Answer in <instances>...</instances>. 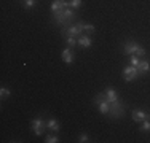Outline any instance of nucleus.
<instances>
[{
	"mask_svg": "<svg viewBox=\"0 0 150 143\" xmlns=\"http://www.w3.org/2000/svg\"><path fill=\"white\" fill-rule=\"evenodd\" d=\"M139 130L144 132V134H147V132H150V119H144L141 123V127H139Z\"/></svg>",
	"mask_w": 150,
	"mask_h": 143,
	"instance_id": "2eb2a0df",
	"label": "nucleus"
},
{
	"mask_svg": "<svg viewBox=\"0 0 150 143\" xmlns=\"http://www.w3.org/2000/svg\"><path fill=\"white\" fill-rule=\"evenodd\" d=\"M78 142H80V143H86V142H90V137H88L86 134H80V137H78Z\"/></svg>",
	"mask_w": 150,
	"mask_h": 143,
	"instance_id": "5701e85b",
	"label": "nucleus"
},
{
	"mask_svg": "<svg viewBox=\"0 0 150 143\" xmlns=\"http://www.w3.org/2000/svg\"><path fill=\"white\" fill-rule=\"evenodd\" d=\"M94 103H96V107H98V110H99L101 114H109L110 113V102L107 100L104 92H99V94L96 95Z\"/></svg>",
	"mask_w": 150,
	"mask_h": 143,
	"instance_id": "20e7f679",
	"label": "nucleus"
},
{
	"mask_svg": "<svg viewBox=\"0 0 150 143\" xmlns=\"http://www.w3.org/2000/svg\"><path fill=\"white\" fill-rule=\"evenodd\" d=\"M83 32H85V22H83V21H77V22L70 24L69 27L64 29L62 34L66 35V37H75V38H78L80 35H83Z\"/></svg>",
	"mask_w": 150,
	"mask_h": 143,
	"instance_id": "7ed1b4c3",
	"label": "nucleus"
},
{
	"mask_svg": "<svg viewBox=\"0 0 150 143\" xmlns=\"http://www.w3.org/2000/svg\"><path fill=\"white\" fill-rule=\"evenodd\" d=\"M30 126H32V132H34L37 137H40V135L45 132V129H48L46 127V121L43 119V118H34L32 123H30Z\"/></svg>",
	"mask_w": 150,
	"mask_h": 143,
	"instance_id": "423d86ee",
	"label": "nucleus"
},
{
	"mask_svg": "<svg viewBox=\"0 0 150 143\" xmlns=\"http://www.w3.org/2000/svg\"><path fill=\"white\" fill-rule=\"evenodd\" d=\"M131 118H133L134 123L141 124L144 119H150V113L145 111V110H133L131 111Z\"/></svg>",
	"mask_w": 150,
	"mask_h": 143,
	"instance_id": "6e6552de",
	"label": "nucleus"
},
{
	"mask_svg": "<svg viewBox=\"0 0 150 143\" xmlns=\"http://www.w3.org/2000/svg\"><path fill=\"white\" fill-rule=\"evenodd\" d=\"M46 127H48L50 130L56 132V134L61 130V124H59V121L56 119V118H50V119L46 121Z\"/></svg>",
	"mask_w": 150,
	"mask_h": 143,
	"instance_id": "9b49d317",
	"label": "nucleus"
},
{
	"mask_svg": "<svg viewBox=\"0 0 150 143\" xmlns=\"http://www.w3.org/2000/svg\"><path fill=\"white\" fill-rule=\"evenodd\" d=\"M104 94H105V97H107V100H109V102H115V100H118V99H120L118 92H117L113 88H110V86L104 91Z\"/></svg>",
	"mask_w": 150,
	"mask_h": 143,
	"instance_id": "f8f14e48",
	"label": "nucleus"
},
{
	"mask_svg": "<svg viewBox=\"0 0 150 143\" xmlns=\"http://www.w3.org/2000/svg\"><path fill=\"white\" fill-rule=\"evenodd\" d=\"M85 32H86L88 35H91V34H94V32H96V27L93 26L91 22H85Z\"/></svg>",
	"mask_w": 150,
	"mask_h": 143,
	"instance_id": "412c9836",
	"label": "nucleus"
},
{
	"mask_svg": "<svg viewBox=\"0 0 150 143\" xmlns=\"http://www.w3.org/2000/svg\"><path fill=\"white\" fill-rule=\"evenodd\" d=\"M58 142H59V138H58V135H56V132L54 134H48L45 138V143H58Z\"/></svg>",
	"mask_w": 150,
	"mask_h": 143,
	"instance_id": "a211bd4d",
	"label": "nucleus"
},
{
	"mask_svg": "<svg viewBox=\"0 0 150 143\" xmlns=\"http://www.w3.org/2000/svg\"><path fill=\"white\" fill-rule=\"evenodd\" d=\"M61 59L64 60V64H67V65H70V64L75 60V54H74V49L72 48H64L62 51H61Z\"/></svg>",
	"mask_w": 150,
	"mask_h": 143,
	"instance_id": "1a4fd4ad",
	"label": "nucleus"
},
{
	"mask_svg": "<svg viewBox=\"0 0 150 143\" xmlns=\"http://www.w3.org/2000/svg\"><path fill=\"white\" fill-rule=\"evenodd\" d=\"M137 70H139V76L145 75V73L150 70V60H149V59H141V64H139Z\"/></svg>",
	"mask_w": 150,
	"mask_h": 143,
	"instance_id": "ddd939ff",
	"label": "nucleus"
},
{
	"mask_svg": "<svg viewBox=\"0 0 150 143\" xmlns=\"http://www.w3.org/2000/svg\"><path fill=\"white\" fill-rule=\"evenodd\" d=\"M123 114H125V105H123V102H121V99L115 100V102H110L109 116L112 118V119H121Z\"/></svg>",
	"mask_w": 150,
	"mask_h": 143,
	"instance_id": "39448f33",
	"label": "nucleus"
},
{
	"mask_svg": "<svg viewBox=\"0 0 150 143\" xmlns=\"http://www.w3.org/2000/svg\"><path fill=\"white\" fill-rule=\"evenodd\" d=\"M121 75H123V80L126 81V83H131L133 80L139 78V70H137V67L128 65V67H125V69H123Z\"/></svg>",
	"mask_w": 150,
	"mask_h": 143,
	"instance_id": "0eeeda50",
	"label": "nucleus"
},
{
	"mask_svg": "<svg viewBox=\"0 0 150 143\" xmlns=\"http://www.w3.org/2000/svg\"><path fill=\"white\" fill-rule=\"evenodd\" d=\"M123 53L125 56H133V54H136V56H139V57H145V54H147V51H145V48L144 46H141L139 43H136V41H133V40H129V41H126L123 45Z\"/></svg>",
	"mask_w": 150,
	"mask_h": 143,
	"instance_id": "f03ea898",
	"label": "nucleus"
},
{
	"mask_svg": "<svg viewBox=\"0 0 150 143\" xmlns=\"http://www.w3.org/2000/svg\"><path fill=\"white\" fill-rule=\"evenodd\" d=\"M69 6L72 10H77L81 6V0H69Z\"/></svg>",
	"mask_w": 150,
	"mask_h": 143,
	"instance_id": "4be33fe9",
	"label": "nucleus"
},
{
	"mask_svg": "<svg viewBox=\"0 0 150 143\" xmlns=\"http://www.w3.org/2000/svg\"><path fill=\"white\" fill-rule=\"evenodd\" d=\"M10 95H11V91H10L8 88H5V86H2V88H0V99L5 100V99H8Z\"/></svg>",
	"mask_w": 150,
	"mask_h": 143,
	"instance_id": "dca6fc26",
	"label": "nucleus"
},
{
	"mask_svg": "<svg viewBox=\"0 0 150 143\" xmlns=\"http://www.w3.org/2000/svg\"><path fill=\"white\" fill-rule=\"evenodd\" d=\"M64 6H69V2L67 0H54V2L51 3V6H50V10H51V13L58 11V10L64 8Z\"/></svg>",
	"mask_w": 150,
	"mask_h": 143,
	"instance_id": "4468645a",
	"label": "nucleus"
},
{
	"mask_svg": "<svg viewBox=\"0 0 150 143\" xmlns=\"http://www.w3.org/2000/svg\"><path fill=\"white\" fill-rule=\"evenodd\" d=\"M77 41H78V46L80 48H90V46L93 45V38H91V35H80V37L77 38Z\"/></svg>",
	"mask_w": 150,
	"mask_h": 143,
	"instance_id": "9d476101",
	"label": "nucleus"
},
{
	"mask_svg": "<svg viewBox=\"0 0 150 143\" xmlns=\"http://www.w3.org/2000/svg\"><path fill=\"white\" fill-rule=\"evenodd\" d=\"M35 5H37V0H23V6H24L26 10L34 8Z\"/></svg>",
	"mask_w": 150,
	"mask_h": 143,
	"instance_id": "aec40b11",
	"label": "nucleus"
},
{
	"mask_svg": "<svg viewBox=\"0 0 150 143\" xmlns=\"http://www.w3.org/2000/svg\"><path fill=\"white\" fill-rule=\"evenodd\" d=\"M77 18L75 10H72L70 6H64V8L58 10L53 13V21L61 27V30H64L66 27H69L70 24H74V19Z\"/></svg>",
	"mask_w": 150,
	"mask_h": 143,
	"instance_id": "f257e3e1",
	"label": "nucleus"
},
{
	"mask_svg": "<svg viewBox=\"0 0 150 143\" xmlns=\"http://www.w3.org/2000/svg\"><path fill=\"white\" fill-rule=\"evenodd\" d=\"M66 45L69 46V48H75V46L78 45V41H77V38L75 37H66Z\"/></svg>",
	"mask_w": 150,
	"mask_h": 143,
	"instance_id": "f3484780",
	"label": "nucleus"
},
{
	"mask_svg": "<svg viewBox=\"0 0 150 143\" xmlns=\"http://www.w3.org/2000/svg\"><path fill=\"white\" fill-rule=\"evenodd\" d=\"M139 64H141V57L139 56H129V65H133V67H139Z\"/></svg>",
	"mask_w": 150,
	"mask_h": 143,
	"instance_id": "6ab92c4d",
	"label": "nucleus"
}]
</instances>
